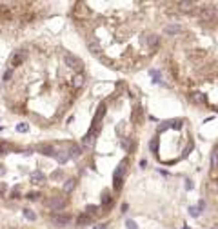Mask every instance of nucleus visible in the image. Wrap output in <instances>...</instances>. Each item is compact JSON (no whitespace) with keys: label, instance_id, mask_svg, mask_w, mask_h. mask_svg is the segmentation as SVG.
<instances>
[{"label":"nucleus","instance_id":"f257e3e1","mask_svg":"<svg viewBox=\"0 0 218 229\" xmlns=\"http://www.w3.org/2000/svg\"><path fill=\"white\" fill-rule=\"evenodd\" d=\"M47 205L53 211H60V209H64L65 205H67V200H65V196H62V195H56V196H51L47 200Z\"/></svg>","mask_w":218,"mask_h":229},{"label":"nucleus","instance_id":"f03ea898","mask_svg":"<svg viewBox=\"0 0 218 229\" xmlns=\"http://www.w3.org/2000/svg\"><path fill=\"white\" fill-rule=\"evenodd\" d=\"M64 64L69 67V69H75V71H78V73H82V60H78L76 57H73V55H64Z\"/></svg>","mask_w":218,"mask_h":229},{"label":"nucleus","instance_id":"7ed1b4c3","mask_svg":"<svg viewBox=\"0 0 218 229\" xmlns=\"http://www.w3.org/2000/svg\"><path fill=\"white\" fill-rule=\"evenodd\" d=\"M214 16H216V9H214V7H211V6L202 7V9L198 11V18H200V20H204V22H211Z\"/></svg>","mask_w":218,"mask_h":229},{"label":"nucleus","instance_id":"20e7f679","mask_svg":"<svg viewBox=\"0 0 218 229\" xmlns=\"http://www.w3.org/2000/svg\"><path fill=\"white\" fill-rule=\"evenodd\" d=\"M124 173H125V162H122L118 166V169L115 171V189H120L122 187V182H124Z\"/></svg>","mask_w":218,"mask_h":229},{"label":"nucleus","instance_id":"39448f33","mask_svg":"<svg viewBox=\"0 0 218 229\" xmlns=\"http://www.w3.org/2000/svg\"><path fill=\"white\" fill-rule=\"evenodd\" d=\"M55 222L58 225H71L73 224V218L69 215H55Z\"/></svg>","mask_w":218,"mask_h":229},{"label":"nucleus","instance_id":"423d86ee","mask_svg":"<svg viewBox=\"0 0 218 229\" xmlns=\"http://www.w3.org/2000/svg\"><path fill=\"white\" fill-rule=\"evenodd\" d=\"M87 48H89V49H91V53H95V55H98V53H100V44H98L93 36L87 38Z\"/></svg>","mask_w":218,"mask_h":229},{"label":"nucleus","instance_id":"0eeeda50","mask_svg":"<svg viewBox=\"0 0 218 229\" xmlns=\"http://www.w3.org/2000/svg\"><path fill=\"white\" fill-rule=\"evenodd\" d=\"M84 82H85V75H84V73H76V75L73 77V82H71V84H73L75 89H78V87L84 86Z\"/></svg>","mask_w":218,"mask_h":229},{"label":"nucleus","instance_id":"6e6552de","mask_svg":"<svg viewBox=\"0 0 218 229\" xmlns=\"http://www.w3.org/2000/svg\"><path fill=\"white\" fill-rule=\"evenodd\" d=\"M182 31V28L178 26V24H169V26H165V33L167 35H178Z\"/></svg>","mask_w":218,"mask_h":229},{"label":"nucleus","instance_id":"1a4fd4ad","mask_svg":"<svg viewBox=\"0 0 218 229\" xmlns=\"http://www.w3.org/2000/svg\"><path fill=\"white\" fill-rule=\"evenodd\" d=\"M31 182H35V184H42V182H46V176H44V173H33L31 175Z\"/></svg>","mask_w":218,"mask_h":229},{"label":"nucleus","instance_id":"9d476101","mask_svg":"<svg viewBox=\"0 0 218 229\" xmlns=\"http://www.w3.org/2000/svg\"><path fill=\"white\" fill-rule=\"evenodd\" d=\"M191 100L194 104H205V97L202 93H191Z\"/></svg>","mask_w":218,"mask_h":229},{"label":"nucleus","instance_id":"9b49d317","mask_svg":"<svg viewBox=\"0 0 218 229\" xmlns=\"http://www.w3.org/2000/svg\"><path fill=\"white\" fill-rule=\"evenodd\" d=\"M75 184H76V180L75 178H69V180H65V184H64V191L65 193H69L75 189Z\"/></svg>","mask_w":218,"mask_h":229},{"label":"nucleus","instance_id":"f8f14e48","mask_svg":"<svg viewBox=\"0 0 218 229\" xmlns=\"http://www.w3.org/2000/svg\"><path fill=\"white\" fill-rule=\"evenodd\" d=\"M194 6H196L194 2H178L180 11H193V7H194Z\"/></svg>","mask_w":218,"mask_h":229},{"label":"nucleus","instance_id":"ddd939ff","mask_svg":"<svg viewBox=\"0 0 218 229\" xmlns=\"http://www.w3.org/2000/svg\"><path fill=\"white\" fill-rule=\"evenodd\" d=\"M69 156H73V158H78L80 155H82V149L78 147V146H71L69 147V153H67Z\"/></svg>","mask_w":218,"mask_h":229},{"label":"nucleus","instance_id":"4468645a","mask_svg":"<svg viewBox=\"0 0 218 229\" xmlns=\"http://www.w3.org/2000/svg\"><path fill=\"white\" fill-rule=\"evenodd\" d=\"M145 42H147V45L155 48V45L158 44V36H156V35H147V36H145Z\"/></svg>","mask_w":218,"mask_h":229},{"label":"nucleus","instance_id":"2eb2a0df","mask_svg":"<svg viewBox=\"0 0 218 229\" xmlns=\"http://www.w3.org/2000/svg\"><path fill=\"white\" fill-rule=\"evenodd\" d=\"M55 158L58 160V164H65V162H67V158H69V155H65L64 151H56V156Z\"/></svg>","mask_w":218,"mask_h":229},{"label":"nucleus","instance_id":"dca6fc26","mask_svg":"<svg viewBox=\"0 0 218 229\" xmlns=\"http://www.w3.org/2000/svg\"><path fill=\"white\" fill-rule=\"evenodd\" d=\"M42 153L47 155V156H56V151H55L51 146H42Z\"/></svg>","mask_w":218,"mask_h":229},{"label":"nucleus","instance_id":"f3484780","mask_svg":"<svg viewBox=\"0 0 218 229\" xmlns=\"http://www.w3.org/2000/svg\"><path fill=\"white\" fill-rule=\"evenodd\" d=\"M89 220H91V218H89V215L84 213V215H80V216H78L76 224H78V225H85V224H89Z\"/></svg>","mask_w":218,"mask_h":229},{"label":"nucleus","instance_id":"a211bd4d","mask_svg":"<svg viewBox=\"0 0 218 229\" xmlns=\"http://www.w3.org/2000/svg\"><path fill=\"white\" fill-rule=\"evenodd\" d=\"M22 60H24V53H16V55H15V57L11 58V65L15 67V65H18V64L22 62Z\"/></svg>","mask_w":218,"mask_h":229},{"label":"nucleus","instance_id":"6ab92c4d","mask_svg":"<svg viewBox=\"0 0 218 229\" xmlns=\"http://www.w3.org/2000/svg\"><path fill=\"white\" fill-rule=\"evenodd\" d=\"M211 167H218V151H214L213 155H211Z\"/></svg>","mask_w":218,"mask_h":229},{"label":"nucleus","instance_id":"aec40b11","mask_svg":"<svg viewBox=\"0 0 218 229\" xmlns=\"http://www.w3.org/2000/svg\"><path fill=\"white\" fill-rule=\"evenodd\" d=\"M16 131L18 133H27L29 131V124H18L16 126Z\"/></svg>","mask_w":218,"mask_h":229},{"label":"nucleus","instance_id":"412c9836","mask_svg":"<svg viewBox=\"0 0 218 229\" xmlns=\"http://www.w3.org/2000/svg\"><path fill=\"white\" fill-rule=\"evenodd\" d=\"M24 216H26L27 220H36V215H35L33 211H29V209H24Z\"/></svg>","mask_w":218,"mask_h":229},{"label":"nucleus","instance_id":"4be33fe9","mask_svg":"<svg viewBox=\"0 0 218 229\" xmlns=\"http://www.w3.org/2000/svg\"><path fill=\"white\" fill-rule=\"evenodd\" d=\"M200 211H202L200 207H189V215H191V216H198Z\"/></svg>","mask_w":218,"mask_h":229},{"label":"nucleus","instance_id":"5701e85b","mask_svg":"<svg viewBox=\"0 0 218 229\" xmlns=\"http://www.w3.org/2000/svg\"><path fill=\"white\" fill-rule=\"evenodd\" d=\"M125 225H127V229H138V225H136L133 220H127V222H125Z\"/></svg>","mask_w":218,"mask_h":229},{"label":"nucleus","instance_id":"b1692460","mask_svg":"<svg viewBox=\"0 0 218 229\" xmlns=\"http://www.w3.org/2000/svg\"><path fill=\"white\" fill-rule=\"evenodd\" d=\"M102 204H111V196H109L107 193L102 195Z\"/></svg>","mask_w":218,"mask_h":229},{"label":"nucleus","instance_id":"393cba45","mask_svg":"<svg viewBox=\"0 0 218 229\" xmlns=\"http://www.w3.org/2000/svg\"><path fill=\"white\" fill-rule=\"evenodd\" d=\"M85 213H89V215L96 213V205H87V207H85Z\"/></svg>","mask_w":218,"mask_h":229},{"label":"nucleus","instance_id":"a878e982","mask_svg":"<svg viewBox=\"0 0 218 229\" xmlns=\"http://www.w3.org/2000/svg\"><path fill=\"white\" fill-rule=\"evenodd\" d=\"M151 77L155 78V82H160V75H158V71H151Z\"/></svg>","mask_w":218,"mask_h":229},{"label":"nucleus","instance_id":"bb28decb","mask_svg":"<svg viewBox=\"0 0 218 229\" xmlns=\"http://www.w3.org/2000/svg\"><path fill=\"white\" fill-rule=\"evenodd\" d=\"M38 196H40L38 193H27V198H31V200H36Z\"/></svg>","mask_w":218,"mask_h":229},{"label":"nucleus","instance_id":"cd10ccee","mask_svg":"<svg viewBox=\"0 0 218 229\" xmlns=\"http://www.w3.org/2000/svg\"><path fill=\"white\" fill-rule=\"evenodd\" d=\"M11 75H13V73H11V71H6V73H4V80H6V82H7V80H9V78H11Z\"/></svg>","mask_w":218,"mask_h":229},{"label":"nucleus","instance_id":"c85d7f7f","mask_svg":"<svg viewBox=\"0 0 218 229\" xmlns=\"http://www.w3.org/2000/svg\"><path fill=\"white\" fill-rule=\"evenodd\" d=\"M156 147H158V144H156V140H153V142H151V149H153V151H156Z\"/></svg>","mask_w":218,"mask_h":229},{"label":"nucleus","instance_id":"c756f323","mask_svg":"<svg viewBox=\"0 0 218 229\" xmlns=\"http://www.w3.org/2000/svg\"><path fill=\"white\" fill-rule=\"evenodd\" d=\"M95 229H104V225H98V227H95Z\"/></svg>","mask_w":218,"mask_h":229},{"label":"nucleus","instance_id":"7c9ffc66","mask_svg":"<svg viewBox=\"0 0 218 229\" xmlns=\"http://www.w3.org/2000/svg\"><path fill=\"white\" fill-rule=\"evenodd\" d=\"M211 229H218V225H213V227H211Z\"/></svg>","mask_w":218,"mask_h":229},{"label":"nucleus","instance_id":"2f4dec72","mask_svg":"<svg viewBox=\"0 0 218 229\" xmlns=\"http://www.w3.org/2000/svg\"><path fill=\"white\" fill-rule=\"evenodd\" d=\"M184 229H189V227H184Z\"/></svg>","mask_w":218,"mask_h":229}]
</instances>
